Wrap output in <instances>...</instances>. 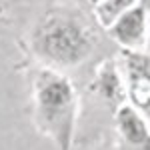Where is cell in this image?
<instances>
[{
	"instance_id": "277c9868",
	"label": "cell",
	"mask_w": 150,
	"mask_h": 150,
	"mask_svg": "<svg viewBox=\"0 0 150 150\" xmlns=\"http://www.w3.org/2000/svg\"><path fill=\"white\" fill-rule=\"evenodd\" d=\"M108 34L124 50H142L148 44V12L140 4L132 6L108 26Z\"/></svg>"
},
{
	"instance_id": "9c48e42d",
	"label": "cell",
	"mask_w": 150,
	"mask_h": 150,
	"mask_svg": "<svg viewBox=\"0 0 150 150\" xmlns=\"http://www.w3.org/2000/svg\"><path fill=\"white\" fill-rule=\"evenodd\" d=\"M148 44H150V18H148Z\"/></svg>"
},
{
	"instance_id": "30bf717a",
	"label": "cell",
	"mask_w": 150,
	"mask_h": 150,
	"mask_svg": "<svg viewBox=\"0 0 150 150\" xmlns=\"http://www.w3.org/2000/svg\"><path fill=\"white\" fill-rule=\"evenodd\" d=\"M96 2H100V0H92V4H96Z\"/></svg>"
},
{
	"instance_id": "5b68a950",
	"label": "cell",
	"mask_w": 150,
	"mask_h": 150,
	"mask_svg": "<svg viewBox=\"0 0 150 150\" xmlns=\"http://www.w3.org/2000/svg\"><path fill=\"white\" fill-rule=\"evenodd\" d=\"M118 150H150V124L132 104H124L116 112Z\"/></svg>"
},
{
	"instance_id": "52a82bcc",
	"label": "cell",
	"mask_w": 150,
	"mask_h": 150,
	"mask_svg": "<svg viewBox=\"0 0 150 150\" xmlns=\"http://www.w3.org/2000/svg\"><path fill=\"white\" fill-rule=\"evenodd\" d=\"M98 84H100V92L106 98H114L116 92H120V76H118V70L112 64H108L106 68H102L100 78H98Z\"/></svg>"
},
{
	"instance_id": "8992f818",
	"label": "cell",
	"mask_w": 150,
	"mask_h": 150,
	"mask_svg": "<svg viewBox=\"0 0 150 150\" xmlns=\"http://www.w3.org/2000/svg\"><path fill=\"white\" fill-rule=\"evenodd\" d=\"M136 0H100L94 4V10H96V18L102 26H110L118 16H122L126 10H130Z\"/></svg>"
},
{
	"instance_id": "3957f363",
	"label": "cell",
	"mask_w": 150,
	"mask_h": 150,
	"mask_svg": "<svg viewBox=\"0 0 150 150\" xmlns=\"http://www.w3.org/2000/svg\"><path fill=\"white\" fill-rule=\"evenodd\" d=\"M122 70L132 106L150 122V52L124 50Z\"/></svg>"
},
{
	"instance_id": "7a4b0ae2",
	"label": "cell",
	"mask_w": 150,
	"mask_h": 150,
	"mask_svg": "<svg viewBox=\"0 0 150 150\" xmlns=\"http://www.w3.org/2000/svg\"><path fill=\"white\" fill-rule=\"evenodd\" d=\"M34 122L60 150H70L78 114V98L72 82L58 70L38 66L32 72Z\"/></svg>"
},
{
	"instance_id": "6da1fadb",
	"label": "cell",
	"mask_w": 150,
	"mask_h": 150,
	"mask_svg": "<svg viewBox=\"0 0 150 150\" xmlns=\"http://www.w3.org/2000/svg\"><path fill=\"white\" fill-rule=\"evenodd\" d=\"M30 46L42 66L60 72L82 66L92 56L96 38L78 12L56 8L36 26Z\"/></svg>"
},
{
	"instance_id": "ba28073f",
	"label": "cell",
	"mask_w": 150,
	"mask_h": 150,
	"mask_svg": "<svg viewBox=\"0 0 150 150\" xmlns=\"http://www.w3.org/2000/svg\"><path fill=\"white\" fill-rule=\"evenodd\" d=\"M138 4H140V6H142L146 12H150V0H140Z\"/></svg>"
}]
</instances>
